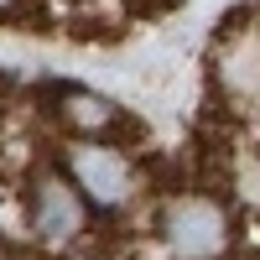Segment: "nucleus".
Listing matches in <instances>:
<instances>
[{
  "instance_id": "f257e3e1",
  "label": "nucleus",
  "mask_w": 260,
  "mask_h": 260,
  "mask_svg": "<svg viewBox=\"0 0 260 260\" xmlns=\"http://www.w3.org/2000/svg\"><path fill=\"white\" fill-rule=\"evenodd\" d=\"M21 208H26L31 240H42L47 250H68L94 229V208L83 203V192L68 182L57 161H42L21 177Z\"/></svg>"
},
{
  "instance_id": "20e7f679",
  "label": "nucleus",
  "mask_w": 260,
  "mask_h": 260,
  "mask_svg": "<svg viewBox=\"0 0 260 260\" xmlns=\"http://www.w3.org/2000/svg\"><path fill=\"white\" fill-rule=\"evenodd\" d=\"M47 115L73 141H120L130 130V115L120 104L110 94H99V89H83V83H52L47 89Z\"/></svg>"
},
{
  "instance_id": "7ed1b4c3",
  "label": "nucleus",
  "mask_w": 260,
  "mask_h": 260,
  "mask_svg": "<svg viewBox=\"0 0 260 260\" xmlns=\"http://www.w3.org/2000/svg\"><path fill=\"white\" fill-rule=\"evenodd\" d=\"M156 240L177 260H219L234 240V224H229V208L219 198H208V192H177L156 213Z\"/></svg>"
},
{
  "instance_id": "f03ea898",
  "label": "nucleus",
  "mask_w": 260,
  "mask_h": 260,
  "mask_svg": "<svg viewBox=\"0 0 260 260\" xmlns=\"http://www.w3.org/2000/svg\"><path fill=\"white\" fill-rule=\"evenodd\" d=\"M57 167L68 172V182L83 192V203L94 213H125L136 203V192H141L136 161H130L115 141H68Z\"/></svg>"
},
{
  "instance_id": "423d86ee",
  "label": "nucleus",
  "mask_w": 260,
  "mask_h": 260,
  "mask_svg": "<svg viewBox=\"0 0 260 260\" xmlns=\"http://www.w3.org/2000/svg\"><path fill=\"white\" fill-rule=\"evenodd\" d=\"M136 11H146V16H156V11H167V6H177V0H130Z\"/></svg>"
},
{
  "instance_id": "0eeeda50",
  "label": "nucleus",
  "mask_w": 260,
  "mask_h": 260,
  "mask_svg": "<svg viewBox=\"0 0 260 260\" xmlns=\"http://www.w3.org/2000/svg\"><path fill=\"white\" fill-rule=\"evenodd\" d=\"M21 6H26V0H0V21H11V16H21Z\"/></svg>"
},
{
  "instance_id": "39448f33",
  "label": "nucleus",
  "mask_w": 260,
  "mask_h": 260,
  "mask_svg": "<svg viewBox=\"0 0 260 260\" xmlns=\"http://www.w3.org/2000/svg\"><path fill=\"white\" fill-rule=\"evenodd\" d=\"M0 260H31V250H21L16 240H0Z\"/></svg>"
}]
</instances>
